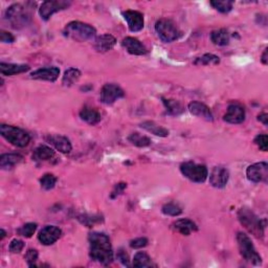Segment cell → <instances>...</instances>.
<instances>
[{
    "label": "cell",
    "mask_w": 268,
    "mask_h": 268,
    "mask_svg": "<svg viewBox=\"0 0 268 268\" xmlns=\"http://www.w3.org/2000/svg\"><path fill=\"white\" fill-rule=\"evenodd\" d=\"M57 184V177L53 174H44V175L42 176V178L40 179V185L43 190L45 191H49L55 187Z\"/></svg>",
    "instance_id": "d6a6232c"
},
{
    "label": "cell",
    "mask_w": 268,
    "mask_h": 268,
    "mask_svg": "<svg viewBox=\"0 0 268 268\" xmlns=\"http://www.w3.org/2000/svg\"><path fill=\"white\" fill-rule=\"evenodd\" d=\"M24 247V242L22 240H19V239H13L10 243L9 249L13 253H19Z\"/></svg>",
    "instance_id": "f35d334b"
},
{
    "label": "cell",
    "mask_w": 268,
    "mask_h": 268,
    "mask_svg": "<svg viewBox=\"0 0 268 268\" xmlns=\"http://www.w3.org/2000/svg\"><path fill=\"white\" fill-rule=\"evenodd\" d=\"M62 230L55 226H46L43 227L38 235L39 241L43 245H52L60 239Z\"/></svg>",
    "instance_id": "7c38bea8"
},
{
    "label": "cell",
    "mask_w": 268,
    "mask_h": 268,
    "mask_svg": "<svg viewBox=\"0 0 268 268\" xmlns=\"http://www.w3.org/2000/svg\"><path fill=\"white\" fill-rule=\"evenodd\" d=\"M155 31L159 39L165 43H171L177 40L182 33L178 30L177 25L170 19H159L155 24Z\"/></svg>",
    "instance_id": "52a82bcc"
},
{
    "label": "cell",
    "mask_w": 268,
    "mask_h": 268,
    "mask_svg": "<svg viewBox=\"0 0 268 268\" xmlns=\"http://www.w3.org/2000/svg\"><path fill=\"white\" fill-rule=\"evenodd\" d=\"M233 1H229V0H220V1H211V5L213 6L214 9H216L217 11H219L221 13H228L231 10H233Z\"/></svg>",
    "instance_id": "836d02e7"
},
{
    "label": "cell",
    "mask_w": 268,
    "mask_h": 268,
    "mask_svg": "<svg viewBox=\"0 0 268 268\" xmlns=\"http://www.w3.org/2000/svg\"><path fill=\"white\" fill-rule=\"evenodd\" d=\"M223 120L229 124H241L245 120V110L240 104H230Z\"/></svg>",
    "instance_id": "9a60e30c"
},
{
    "label": "cell",
    "mask_w": 268,
    "mask_h": 268,
    "mask_svg": "<svg viewBox=\"0 0 268 268\" xmlns=\"http://www.w3.org/2000/svg\"><path fill=\"white\" fill-rule=\"evenodd\" d=\"M255 143L259 149L263 152L268 150V136L266 134H259L255 139Z\"/></svg>",
    "instance_id": "74e56055"
},
{
    "label": "cell",
    "mask_w": 268,
    "mask_h": 268,
    "mask_svg": "<svg viewBox=\"0 0 268 268\" xmlns=\"http://www.w3.org/2000/svg\"><path fill=\"white\" fill-rule=\"evenodd\" d=\"M220 63V58L213 54H206L195 60V65H217Z\"/></svg>",
    "instance_id": "1f68e13d"
},
{
    "label": "cell",
    "mask_w": 268,
    "mask_h": 268,
    "mask_svg": "<svg viewBox=\"0 0 268 268\" xmlns=\"http://www.w3.org/2000/svg\"><path fill=\"white\" fill-rule=\"evenodd\" d=\"M128 141L132 144H134V146L140 147V148L148 147L151 144V140L149 137L146 135H143L139 132H134L132 134H130V136L128 137Z\"/></svg>",
    "instance_id": "f546056e"
},
{
    "label": "cell",
    "mask_w": 268,
    "mask_h": 268,
    "mask_svg": "<svg viewBox=\"0 0 268 268\" xmlns=\"http://www.w3.org/2000/svg\"><path fill=\"white\" fill-rule=\"evenodd\" d=\"M173 228L184 236H190L193 231H197L196 223L190 219H180L173 223Z\"/></svg>",
    "instance_id": "603a6c76"
},
{
    "label": "cell",
    "mask_w": 268,
    "mask_h": 268,
    "mask_svg": "<svg viewBox=\"0 0 268 268\" xmlns=\"http://www.w3.org/2000/svg\"><path fill=\"white\" fill-rule=\"evenodd\" d=\"M36 229H37V224H36V223H26V224H24L23 227H21L17 230V233H18V235L22 236V237L31 238L35 234Z\"/></svg>",
    "instance_id": "d590c367"
},
{
    "label": "cell",
    "mask_w": 268,
    "mask_h": 268,
    "mask_svg": "<svg viewBox=\"0 0 268 268\" xmlns=\"http://www.w3.org/2000/svg\"><path fill=\"white\" fill-rule=\"evenodd\" d=\"M162 211L165 215H168V216H172V217H177L179 215L183 214V209L182 207H180L178 205L174 204V202H170V204H165Z\"/></svg>",
    "instance_id": "e575fe53"
},
{
    "label": "cell",
    "mask_w": 268,
    "mask_h": 268,
    "mask_svg": "<svg viewBox=\"0 0 268 268\" xmlns=\"http://www.w3.org/2000/svg\"><path fill=\"white\" fill-rule=\"evenodd\" d=\"M38 251L36 250V249H28L25 253V261H26V263L27 265L30 266V267H35L36 266V262H37V260H38Z\"/></svg>",
    "instance_id": "8d00e7d4"
},
{
    "label": "cell",
    "mask_w": 268,
    "mask_h": 268,
    "mask_svg": "<svg viewBox=\"0 0 268 268\" xmlns=\"http://www.w3.org/2000/svg\"><path fill=\"white\" fill-rule=\"evenodd\" d=\"M261 61H262V63L264 65H267V63H268V60H267V48L264 50V53L262 55V58H261Z\"/></svg>",
    "instance_id": "f6af8a7d"
},
{
    "label": "cell",
    "mask_w": 268,
    "mask_h": 268,
    "mask_svg": "<svg viewBox=\"0 0 268 268\" xmlns=\"http://www.w3.org/2000/svg\"><path fill=\"white\" fill-rule=\"evenodd\" d=\"M258 120L261 123H263L265 126H268V114L267 113H261L258 117Z\"/></svg>",
    "instance_id": "ee69618b"
},
{
    "label": "cell",
    "mask_w": 268,
    "mask_h": 268,
    "mask_svg": "<svg viewBox=\"0 0 268 268\" xmlns=\"http://www.w3.org/2000/svg\"><path fill=\"white\" fill-rule=\"evenodd\" d=\"M31 14L28 8L23 4L15 3L11 5L5 12V19L14 28H21L26 26L31 21Z\"/></svg>",
    "instance_id": "277c9868"
},
{
    "label": "cell",
    "mask_w": 268,
    "mask_h": 268,
    "mask_svg": "<svg viewBox=\"0 0 268 268\" xmlns=\"http://www.w3.org/2000/svg\"><path fill=\"white\" fill-rule=\"evenodd\" d=\"M115 43H117V39L112 35L104 34L97 37L95 41V47L100 53H106L114 47Z\"/></svg>",
    "instance_id": "ffe728a7"
},
{
    "label": "cell",
    "mask_w": 268,
    "mask_h": 268,
    "mask_svg": "<svg viewBox=\"0 0 268 268\" xmlns=\"http://www.w3.org/2000/svg\"><path fill=\"white\" fill-rule=\"evenodd\" d=\"M122 45L126 48L127 52L134 56H144L148 54V49L143 43L133 37H126L122 41Z\"/></svg>",
    "instance_id": "2e32d148"
},
{
    "label": "cell",
    "mask_w": 268,
    "mask_h": 268,
    "mask_svg": "<svg viewBox=\"0 0 268 268\" xmlns=\"http://www.w3.org/2000/svg\"><path fill=\"white\" fill-rule=\"evenodd\" d=\"M30 70V66L25 64H13V63H4L0 64V72L2 76H14L18 74H22Z\"/></svg>",
    "instance_id": "7402d4cb"
},
{
    "label": "cell",
    "mask_w": 268,
    "mask_h": 268,
    "mask_svg": "<svg viewBox=\"0 0 268 268\" xmlns=\"http://www.w3.org/2000/svg\"><path fill=\"white\" fill-rule=\"evenodd\" d=\"M126 186H127V185L124 184V183H121V184H119V185L115 186L114 191H113L112 194H111V198H115V197H117L118 195H120L123 191H124V190L126 189Z\"/></svg>",
    "instance_id": "7bdbcfd3"
},
{
    "label": "cell",
    "mask_w": 268,
    "mask_h": 268,
    "mask_svg": "<svg viewBox=\"0 0 268 268\" xmlns=\"http://www.w3.org/2000/svg\"><path fill=\"white\" fill-rule=\"evenodd\" d=\"M117 258L118 260L120 261V262L125 265V266H129V256L128 253L126 252V250L124 248H120L119 251H118V255H117Z\"/></svg>",
    "instance_id": "60d3db41"
},
{
    "label": "cell",
    "mask_w": 268,
    "mask_h": 268,
    "mask_svg": "<svg viewBox=\"0 0 268 268\" xmlns=\"http://www.w3.org/2000/svg\"><path fill=\"white\" fill-rule=\"evenodd\" d=\"M246 176L251 183H266L268 179V165L262 162L249 165L246 170Z\"/></svg>",
    "instance_id": "8fae6325"
},
{
    "label": "cell",
    "mask_w": 268,
    "mask_h": 268,
    "mask_svg": "<svg viewBox=\"0 0 268 268\" xmlns=\"http://www.w3.org/2000/svg\"><path fill=\"white\" fill-rule=\"evenodd\" d=\"M70 1L65 0H56V1H45L43 2L39 9V15L43 20H48L55 13L63 10H66L70 6Z\"/></svg>",
    "instance_id": "9c48e42d"
},
{
    "label": "cell",
    "mask_w": 268,
    "mask_h": 268,
    "mask_svg": "<svg viewBox=\"0 0 268 268\" xmlns=\"http://www.w3.org/2000/svg\"><path fill=\"white\" fill-rule=\"evenodd\" d=\"M237 242L239 245V249H240L241 256L247 261L248 263L259 266L262 264V258L260 257L257 252L255 246H253L250 238L244 233L237 234Z\"/></svg>",
    "instance_id": "8992f818"
},
{
    "label": "cell",
    "mask_w": 268,
    "mask_h": 268,
    "mask_svg": "<svg viewBox=\"0 0 268 268\" xmlns=\"http://www.w3.org/2000/svg\"><path fill=\"white\" fill-rule=\"evenodd\" d=\"M96 33L97 31L95 27L87 23L80 22V21H72L64 28V35L66 37L80 42L93 38Z\"/></svg>",
    "instance_id": "3957f363"
},
{
    "label": "cell",
    "mask_w": 268,
    "mask_h": 268,
    "mask_svg": "<svg viewBox=\"0 0 268 268\" xmlns=\"http://www.w3.org/2000/svg\"><path fill=\"white\" fill-rule=\"evenodd\" d=\"M0 41L3 43H13L14 41H15V37H14L11 33L5 32L2 30L1 32H0Z\"/></svg>",
    "instance_id": "b9f144b4"
},
{
    "label": "cell",
    "mask_w": 268,
    "mask_h": 268,
    "mask_svg": "<svg viewBox=\"0 0 268 268\" xmlns=\"http://www.w3.org/2000/svg\"><path fill=\"white\" fill-rule=\"evenodd\" d=\"M4 237H5V231H4V229H1V240Z\"/></svg>",
    "instance_id": "bcb514c9"
},
{
    "label": "cell",
    "mask_w": 268,
    "mask_h": 268,
    "mask_svg": "<svg viewBox=\"0 0 268 268\" xmlns=\"http://www.w3.org/2000/svg\"><path fill=\"white\" fill-rule=\"evenodd\" d=\"M55 156V151L45 144H41L38 148H36L33 154V159L36 162H45L49 161Z\"/></svg>",
    "instance_id": "d4e9b609"
},
{
    "label": "cell",
    "mask_w": 268,
    "mask_h": 268,
    "mask_svg": "<svg viewBox=\"0 0 268 268\" xmlns=\"http://www.w3.org/2000/svg\"><path fill=\"white\" fill-rule=\"evenodd\" d=\"M125 96V92L117 84H105L101 90V102L106 105H111Z\"/></svg>",
    "instance_id": "30bf717a"
},
{
    "label": "cell",
    "mask_w": 268,
    "mask_h": 268,
    "mask_svg": "<svg viewBox=\"0 0 268 268\" xmlns=\"http://www.w3.org/2000/svg\"><path fill=\"white\" fill-rule=\"evenodd\" d=\"M59 75H60V69L56 66H52V67L40 68L33 71L31 74V78L34 80H43V81L55 82L56 80L59 78Z\"/></svg>",
    "instance_id": "e0dca14e"
},
{
    "label": "cell",
    "mask_w": 268,
    "mask_h": 268,
    "mask_svg": "<svg viewBox=\"0 0 268 268\" xmlns=\"http://www.w3.org/2000/svg\"><path fill=\"white\" fill-rule=\"evenodd\" d=\"M141 127L143 129L146 130V131L150 132L151 134H154L156 136H161V137H166L169 135V130L165 129L162 126L157 125L156 123L152 122V121H147L144 122L141 124Z\"/></svg>",
    "instance_id": "484cf974"
},
{
    "label": "cell",
    "mask_w": 268,
    "mask_h": 268,
    "mask_svg": "<svg viewBox=\"0 0 268 268\" xmlns=\"http://www.w3.org/2000/svg\"><path fill=\"white\" fill-rule=\"evenodd\" d=\"M189 111L195 115V117H198L202 120H205L206 122H213V113L209 108L200 102H191L189 104Z\"/></svg>",
    "instance_id": "ac0fdd59"
},
{
    "label": "cell",
    "mask_w": 268,
    "mask_h": 268,
    "mask_svg": "<svg viewBox=\"0 0 268 268\" xmlns=\"http://www.w3.org/2000/svg\"><path fill=\"white\" fill-rule=\"evenodd\" d=\"M239 221L249 233L256 237H263L266 227L265 220H260L252 211L247 207H242L238 212Z\"/></svg>",
    "instance_id": "7a4b0ae2"
},
{
    "label": "cell",
    "mask_w": 268,
    "mask_h": 268,
    "mask_svg": "<svg viewBox=\"0 0 268 268\" xmlns=\"http://www.w3.org/2000/svg\"><path fill=\"white\" fill-rule=\"evenodd\" d=\"M211 40L216 45L226 46L229 43V34L226 28L213 31L211 34Z\"/></svg>",
    "instance_id": "4316f807"
},
{
    "label": "cell",
    "mask_w": 268,
    "mask_h": 268,
    "mask_svg": "<svg viewBox=\"0 0 268 268\" xmlns=\"http://www.w3.org/2000/svg\"><path fill=\"white\" fill-rule=\"evenodd\" d=\"M23 156L18 153H6L0 156V168L2 170H11L16 165L22 162Z\"/></svg>",
    "instance_id": "cb8c5ba5"
},
{
    "label": "cell",
    "mask_w": 268,
    "mask_h": 268,
    "mask_svg": "<svg viewBox=\"0 0 268 268\" xmlns=\"http://www.w3.org/2000/svg\"><path fill=\"white\" fill-rule=\"evenodd\" d=\"M180 171H182L183 175L186 178L197 184L205 183L208 176V171L206 165H197L193 162H186L182 164V165H180Z\"/></svg>",
    "instance_id": "ba28073f"
},
{
    "label": "cell",
    "mask_w": 268,
    "mask_h": 268,
    "mask_svg": "<svg viewBox=\"0 0 268 268\" xmlns=\"http://www.w3.org/2000/svg\"><path fill=\"white\" fill-rule=\"evenodd\" d=\"M46 140L48 144L54 146L55 149L61 153H69L72 149L69 140L63 135H49Z\"/></svg>",
    "instance_id": "d6986e66"
},
{
    "label": "cell",
    "mask_w": 268,
    "mask_h": 268,
    "mask_svg": "<svg viewBox=\"0 0 268 268\" xmlns=\"http://www.w3.org/2000/svg\"><path fill=\"white\" fill-rule=\"evenodd\" d=\"M80 77H81V71L77 68H69L65 71L62 79V84L64 86L69 87L71 85H74L76 82H78Z\"/></svg>",
    "instance_id": "f1b7e54d"
},
{
    "label": "cell",
    "mask_w": 268,
    "mask_h": 268,
    "mask_svg": "<svg viewBox=\"0 0 268 268\" xmlns=\"http://www.w3.org/2000/svg\"><path fill=\"white\" fill-rule=\"evenodd\" d=\"M88 241L90 243L89 256L91 260L103 265H109L113 261V251L110 239L103 233L89 234Z\"/></svg>",
    "instance_id": "6da1fadb"
},
{
    "label": "cell",
    "mask_w": 268,
    "mask_h": 268,
    "mask_svg": "<svg viewBox=\"0 0 268 268\" xmlns=\"http://www.w3.org/2000/svg\"><path fill=\"white\" fill-rule=\"evenodd\" d=\"M148 245V239L147 238H136L134 240L130 241V246L134 249H140Z\"/></svg>",
    "instance_id": "ab89813d"
},
{
    "label": "cell",
    "mask_w": 268,
    "mask_h": 268,
    "mask_svg": "<svg viewBox=\"0 0 268 268\" xmlns=\"http://www.w3.org/2000/svg\"><path fill=\"white\" fill-rule=\"evenodd\" d=\"M133 266H134V267L143 268V267H152V266H155V264H153V262H152L151 258L147 255L146 252L139 251V252H137L136 255L134 256V259H133Z\"/></svg>",
    "instance_id": "4dcf8cb0"
},
{
    "label": "cell",
    "mask_w": 268,
    "mask_h": 268,
    "mask_svg": "<svg viewBox=\"0 0 268 268\" xmlns=\"http://www.w3.org/2000/svg\"><path fill=\"white\" fill-rule=\"evenodd\" d=\"M80 118H81L82 121L87 123V124L93 126L101 122V120H102V115H101V113L97 109H95V108L85 106L83 109L80 111Z\"/></svg>",
    "instance_id": "44dd1931"
},
{
    "label": "cell",
    "mask_w": 268,
    "mask_h": 268,
    "mask_svg": "<svg viewBox=\"0 0 268 268\" xmlns=\"http://www.w3.org/2000/svg\"><path fill=\"white\" fill-rule=\"evenodd\" d=\"M163 100V103L165 107L166 111H168L169 114L171 115H178L180 113L184 112V107L183 105L180 104L178 101H175V100H166L165 98L162 99Z\"/></svg>",
    "instance_id": "83f0119b"
},
{
    "label": "cell",
    "mask_w": 268,
    "mask_h": 268,
    "mask_svg": "<svg viewBox=\"0 0 268 268\" xmlns=\"http://www.w3.org/2000/svg\"><path fill=\"white\" fill-rule=\"evenodd\" d=\"M229 178V172L223 166H215L211 175H209V184L217 189H222L227 186Z\"/></svg>",
    "instance_id": "5bb4252c"
},
{
    "label": "cell",
    "mask_w": 268,
    "mask_h": 268,
    "mask_svg": "<svg viewBox=\"0 0 268 268\" xmlns=\"http://www.w3.org/2000/svg\"><path fill=\"white\" fill-rule=\"evenodd\" d=\"M123 17L127 21L129 30L131 32H140L144 28V16L141 12L128 10L123 12Z\"/></svg>",
    "instance_id": "4fadbf2b"
},
{
    "label": "cell",
    "mask_w": 268,
    "mask_h": 268,
    "mask_svg": "<svg viewBox=\"0 0 268 268\" xmlns=\"http://www.w3.org/2000/svg\"><path fill=\"white\" fill-rule=\"evenodd\" d=\"M0 133L3 139L18 148L26 147L31 141L30 134L18 127L2 124L0 126Z\"/></svg>",
    "instance_id": "5b68a950"
}]
</instances>
